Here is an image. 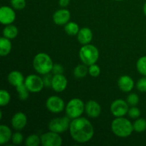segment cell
<instances>
[{"instance_id":"6da1fadb","label":"cell","mask_w":146,"mask_h":146,"mask_svg":"<svg viewBox=\"0 0 146 146\" xmlns=\"http://www.w3.org/2000/svg\"><path fill=\"white\" fill-rule=\"evenodd\" d=\"M70 133L73 139L80 143L89 141L94 134V127L88 119L77 118L70 123Z\"/></svg>"},{"instance_id":"7a4b0ae2","label":"cell","mask_w":146,"mask_h":146,"mask_svg":"<svg viewBox=\"0 0 146 146\" xmlns=\"http://www.w3.org/2000/svg\"><path fill=\"white\" fill-rule=\"evenodd\" d=\"M111 129L115 135L121 138H126L131 135L134 131L133 125L129 120L122 117H117L113 121Z\"/></svg>"},{"instance_id":"3957f363","label":"cell","mask_w":146,"mask_h":146,"mask_svg":"<svg viewBox=\"0 0 146 146\" xmlns=\"http://www.w3.org/2000/svg\"><path fill=\"white\" fill-rule=\"evenodd\" d=\"M33 66L38 74L46 75L52 71L54 64L51 57L48 54L45 53H39L34 57Z\"/></svg>"},{"instance_id":"277c9868","label":"cell","mask_w":146,"mask_h":146,"mask_svg":"<svg viewBox=\"0 0 146 146\" xmlns=\"http://www.w3.org/2000/svg\"><path fill=\"white\" fill-rule=\"evenodd\" d=\"M79 57L81 61L86 66L96 64L99 57V52L97 48L91 44H86L79 51Z\"/></svg>"},{"instance_id":"5b68a950","label":"cell","mask_w":146,"mask_h":146,"mask_svg":"<svg viewBox=\"0 0 146 146\" xmlns=\"http://www.w3.org/2000/svg\"><path fill=\"white\" fill-rule=\"evenodd\" d=\"M85 106L84 102L79 98H73L67 104L66 112L67 115L71 119L79 118L84 113Z\"/></svg>"},{"instance_id":"8992f818","label":"cell","mask_w":146,"mask_h":146,"mask_svg":"<svg viewBox=\"0 0 146 146\" xmlns=\"http://www.w3.org/2000/svg\"><path fill=\"white\" fill-rule=\"evenodd\" d=\"M70 118L69 117H64V118H57L51 120L48 123V129L50 131L61 133L67 131L70 126Z\"/></svg>"},{"instance_id":"52a82bcc","label":"cell","mask_w":146,"mask_h":146,"mask_svg":"<svg viewBox=\"0 0 146 146\" xmlns=\"http://www.w3.org/2000/svg\"><path fill=\"white\" fill-rule=\"evenodd\" d=\"M24 84L29 91L32 93H38L43 89L44 85V80L40 76L34 74L28 76L26 78Z\"/></svg>"},{"instance_id":"ba28073f","label":"cell","mask_w":146,"mask_h":146,"mask_svg":"<svg viewBox=\"0 0 146 146\" xmlns=\"http://www.w3.org/2000/svg\"><path fill=\"white\" fill-rule=\"evenodd\" d=\"M41 142L44 146H60L62 144V138L57 133L50 131L41 135Z\"/></svg>"},{"instance_id":"9c48e42d","label":"cell","mask_w":146,"mask_h":146,"mask_svg":"<svg viewBox=\"0 0 146 146\" xmlns=\"http://www.w3.org/2000/svg\"><path fill=\"white\" fill-rule=\"evenodd\" d=\"M128 103L124 100L117 99L112 103L111 106V111L115 117H122L128 112Z\"/></svg>"},{"instance_id":"30bf717a","label":"cell","mask_w":146,"mask_h":146,"mask_svg":"<svg viewBox=\"0 0 146 146\" xmlns=\"http://www.w3.org/2000/svg\"><path fill=\"white\" fill-rule=\"evenodd\" d=\"M46 106L48 110L54 113H61L64 109V102L60 97L51 96L47 99Z\"/></svg>"},{"instance_id":"8fae6325","label":"cell","mask_w":146,"mask_h":146,"mask_svg":"<svg viewBox=\"0 0 146 146\" xmlns=\"http://www.w3.org/2000/svg\"><path fill=\"white\" fill-rule=\"evenodd\" d=\"M16 14L14 10L9 7L4 6L0 9V22L4 25L11 24L14 22Z\"/></svg>"},{"instance_id":"7c38bea8","label":"cell","mask_w":146,"mask_h":146,"mask_svg":"<svg viewBox=\"0 0 146 146\" xmlns=\"http://www.w3.org/2000/svg\"><path fill=\"white\" fill-rule=\"evenodd\" d=\"M68 81L63 74H55L52 77L51 87L56 92H62L66 88Z\"/></svg>"},{"instance_id":"4fadbf2b","label":"cell","mask_w":146,"mask_h":146,"mask_svg":"<svg viewBox=\"0 0 146 146\" xmlns=\"http://www.w3.org/2000/svg\"><path fill=\"white\" fill-rule=\"evenodd\" d=\"M71 14L67 9H59L56 11L53 15L54 23L57 25H64L68 22Z\"/></svg>"},{"instance_id":"5bb4252c","label":"cell","mask_w":146,"mask_h":146,"mask_svg":"<svg viewBox=\"0 0 146 146\" xmlns=\"http://www.w3.org/2000/svg\"><path fill=\"white\" fill-rule=\"evenodd\" d=\"M86 112L87 115L89 117L93 118H97L99 116L101 112V106L95 101H88L85 106Z\"/></svg>"},{"instance_id":"9a60e30c","label":"cell","mask_w":146,"mask_h":146,"mask_svg":"<svg viewBox=\"0 0 146 146\" xmlns=\"http://www.w3.org/2000/svg\"><path fill=\"white\" fill-rule=\"evenodd\" d=\"M27 123V116L21 112H18L11 118V125L13 128L18 131H21L26 126Z\"/></svg>"},{"instance_id":"2e32d148","label":"cell","mask_w":146,"mask_h":146,"mask_svg":"<svg viewBox=\"0 0 146 146\" xmlns=\"http://www.w3.org/2000/svg\"><path fill=\"white\" fill-rule=\"evenodd\" d=\"M118 85L122 91L129 92L133 88L134 81L129 76H123L118 79Z\"/></svg>"},{"instance_id":"e0dca14e","label":"cell","mask_w":146,"mask_h":146,"mask_svg":"<svg viewBox=\"0 0 146 146\" xmlns=\"http://www.w3.org/2000/svg\"><path fill=\"white\" fill-rule=\"evenodd\" d=\"M92 31L89 28H87V27L82 28L78 33V41L82 45L89 44L92 40Z\"/></svg>"},{"instance_id":"ac0fdd59","label":"cell","mask_w":146,"mask_h":146,"mask_svg":"<svg viewBox=\"0 0 146 146\" xmlns=\"http://www.w3.org/2000/svg\"><path fill=\"white\" fill-rule=\"evenodd\" d=\"M24 76L19 71H14L9 73L8 75V81L14 86H18L24 82Z\"/></svg>"},{"instance_id":"d6986e66","label":"cell","mask_w":146,"mask_h":146,"mask_svg":"<svg viewBox=\"0 0 146 146\" xmlns=\"http://www.w3.org/2000/svg\"><path fill=\"white\" fill-rule=\"evenodd\" d=\"M12 138L11 131L8 126L4 125H0V144L7 143Z\"/></svg>"},{"instance_id":"ffe728a7","label":"cell","mask_w":146,"mask_h":146,"mask_svg":"<svg viewBox=\"0 0 146 146\" xmlns=\"http://www.w3.org/2000/svg\"><path fill=\"white\" fill-rule=\"evenodd\" d=\"M11 49V43L10 39L6 37H1L0 39V55L5 56L8 55Z\"/></svg>"},{"instance_id":"44dd1931","label":"cell","mask_w":146,"mask_h":146,"mask_svg":"<svg viewBox=\"0 0 146 146\" xmlns=\"http://www.w3.org/2000/svg\"><path fill=\"white\" fill-rule=\"evenodd\" d=\"M3 35L9 39H13L18 35V29L12 24H8L3 30Z\"/></svg>"},{"instance_id":"7402d4cb","label":"cell","mask_w":146,"mask_h":146,"mask_svg":"<svg viewBox=\"0 0 146 146\" xmlns=\"http://www.w3.org/2000/svg\"><path fill=\"white\" fill-rule=\"evenodd\" d=\"M86 66V64H80L74 68V74L76 78H82L86 76L87 73L88 72V69Z\"/></svg>"},{"instance_id":"603a6c76","label":"cell","mask_w":146,"mask_h":146,"mask_svg":"<svg viewBox=\"0 0 146 146\" xmlns=\"http://www.w3.org/2000/svg\"><path fill=\"white\" fill-rule=\"evenodd\" d=\"M65 29L66 33L68 35L71 36H74L78 34V33L79 32V27L77 24L74 22H68L66 24L65 26Z\"/></svg>"},{"instance_id":"cb8c5ba5","label":"cell","mask_w":146,"mask_h":146,"mask_svg":"<svg viewBox=\"0 0 146 146\" xmlns=\"http://www.w3.org/2000/svg\"><path fill=\"white\" fill-rule=\"evenodd\" d=\"M17 91L19 94V97L22 101H25L29 98V90L24 84L17 86Z\"/></svg>"},{"instance_id":"d4e9b609","label":"cell","mask_w":146,"mask_h":146,"mask_svg":"<svg viewBox=\"0 0 146 146\" xmlns=\"http://www.w3.org/2000/svg\"><path fill=\"white\" fill-rule=\"evenodd\" d=\"M133 129L136 132L141 133L146 130V121L143 118H139L133 123Z\"/></svg>"},{"instance_id":"484cf974","label":"cell","mask_w":146,"mask_h":146,"mask_svg":"<svg viewBox=\"0 0 146 146\" xmlns=\"http://www.w3.org/2000/svg\"><path fill=\"white\" fill-rule=\"evenodd\" d=\"M136 66L138 72L146 76V56H143L138 59Z\"/></svg>"},{"instance_id":"4316f807","label":"cell","mask_w":146,"mask_h":146,"mask_svg":"<svg viewBox=\"0 0 146 146\" xmlns=\"http://www.w3.org/2000/svg\"><path fill=\"white\" fill-rule=\"evenodd\" d=\"M41 142V138L37 135H30L26 140V145L27 146H38Z\"/></svg>"},{"instance_id":"83f0119b","label":"cell","mask_w":146,"mask_h":146,"mask_svg":"<svg viewBox=\"0 0 146 146\" xmlns=\"http://www.w3.org/2000/svg\"><path fill=\"white\" fill-rule=\"evenodd\" d=\"M11 96L10 94L5 90H1L0 91V105L1 106H7L9 103Z\"/></svg>"},{"instance_id":"f1b7e54d","label":"cell","mask_w":146,"mask_h":146,"mask_svg":"<svg viewBox=\"0 0 146 146\" xmlns=\"http://www.w3.org/2000/svg\"><path fill=\"white\" fill-rule=\"evenodd\" d=\"M11 4L14 9L17 10H21L26 7L25 0H11Z\"/></svg>"},{"instance_id":"f546056e","label":"cell","mask_w":146,"mask_h":146,"mask_svg":"<svg viewBox=\"0 0 146 146\" xmlns=\"http://www.w3.org/2000/svg\"><path fill=\"white\" fill-rule=\"evenodd\" d=\"M101 73V68L98 65H96L95 64H92L88 68V74L93 77H97L99 76Z\"/></svg>"},{"instance_id":"4dcf8cb0","label":"cell","mask_w":146,"mask_h":146,"mask_svg":"<svg viewBox=\"0 0 146 146\" xmlns=\"http://www.w3.org/2000/svg\"><path fill=\"white\" fill-rule=\"evenodd\" d=\"M139 102V98H138V95L135 94H131L127 98V103L129 104L130 106H135Z\"/></svg>"},{"instance_id":"1f68e13d","label":"cell","mask_w":146,"mask_h":146,"mask_svg":"<svg viewBox=\"0 0 146 146\" xmlns=\"http://www.w3.org/2000/svg\"><path fill=\"white\" fill-rule=\"evenodd\" d=\"M128 115L132 118H137L141 115V111L136 107H132L128 110Z\"/></svg>"},{"instance_id":"d6a6232c","label":"cell","mask_w":146,"mask_h":146,"mask_svg":"<svg viewBox=\"0 0 146 146\" xmlns=\"http://www.w3.org/2000/svg\"><path fill=\"white\" fill-rule=\"evenodd\" d=\"M137 88L141 92H146V76L141 78L138 81Z\"/></svg>"},{"instance_id":"836d02e7","label":"cell","mask_w":146,"mask_h":146,"mask_svg":"<svg viewBox=\"0 0 146 146\" xmlns=\"http://www.w3.org/2000/svg\"><path fill=\"white\" fill-rule=\"evenodd\" d=\"M12 142L14 143L15 145H19V144L21 143L23 141V135L21 133H15L14 135H12Z\"/></svg>"},{"instance_id":"e575fe53","label":"cell","mask_w":146,"mask_h":146,"mask_svg":"<svg viewBox=\"0 0 146 146\" xmlns=\"http://www.w3.org/2000/svg\"><path fill=\"white\" fill-rule=\"evenodd\" d=\"M52 71L54 74H62L64 72V68L59 64H55L54 65Z\"/></svg>"},{"instance_id":"d590c367","label":"cell","mask_w":146,"mask_h":146,"mask_svg":"<svg viewBox=\"0 0 146 146\" xmlns=\"http://www.w3.org/2000/svg\"><path fill=\"white\" fill-rule=\"evenodd\" d=\"M51 76L48 75V74H46V76L43 78L44 82V85L46 86H51V81H52V78H51Z\"/></svg>"},{"instance_id":"8d00e7d4","label":"cell","mask_w":146,"mask_h":146,"mask_svg":"<svg viewBox=\"0 0 146 146\" xmlns=\"http://www.w3.org/2000/svg\"><path fill=\"white\" fill-rule=\"evenodd\" d=\"M70 0H59V5L61 7H66L69 4Z\"/></svg>"},{"instance_id":"74e56055","label":"cell","mask_w":146,"mask_h":146,"mask_svg":"<svg viewBox=\"0 0 146 146\" xmlns=\"http://www.w3.org/2000/svg\"><path fill=\"white\" fill-rule=\"evenodd\" d=\"M143 11H144V14H145V15L146 16V2L145 3V4H144L143 6Z\"/></svg>"},{"instance_id":"f35d334b","label":"cell","mask_w":146,"mask_h":146,"mask_svg":"<svg viewBox=\"0 0 146 146\" xmlns=\"http://www.w3.org/2000/svg\"><path fill=\"white\" fill-rule=\"evenodd\" d=\"M114 1H123V0H114Z\"/></svg>"}]
</instances>
